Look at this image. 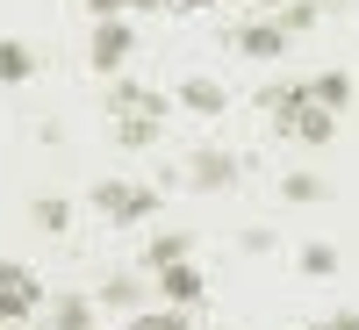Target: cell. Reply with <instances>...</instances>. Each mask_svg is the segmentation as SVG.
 <instances>
[{
    "label": "cell",
    "instance_id": "obj_1",
    "mask_svg": "<svg viewBox=\"0 0 359 330\" xmlns=\"http://www.w3.org/2000/svg\"><path fill=\"white\" fill-rule=\"evenodd\" d=\"M94 208L108 223H151L158 216V187H144V179H94Z\"/></svg>",
    "mask_w": 359,
    "mask_h": 330
},
{
    "label": "cell",
    "instance_id": "obj_2",
    "mask_svg": "<svg viewBox=\"0 0 359 330\" xmlns=\"http://www.w3.org/2000/svg\"><path fill=\"white\" fill-rule=\"evenodd\" d=\"M180 179H187V187H201V194H223V187H237V179H245V158H237V151H216V144H194L187 165H180Z\"/></svg>",
    "mask_w": 359,
    "mask_h": 330
},
{
    "label": "cell",
    "instance_id": "obj_3",
    "mask_svg": "<svg viewBox=\"0 0 359 330\" xmlns=\"http://www.w3.org/2000/svg\"><path fill=\"white\" fill-rule=\"evenodd\" d=\"M36 309H43L36 273H29V266H15V259H0V323H29Z\"/></svg>",
    "mask_w": 359,
    "mask_h": 330
},
{
    "label": "cell",
    "instance_id": "obj_4",
    "mask_svg": "<svg viewBox=\"0 0 359 330\" xmlns=\"http://www.w3.org/2000/svg\"><path fill=\"white\" fill-rule=\"evenodd\" d=\"M287 43H294V36H287L273 15H252L245 29H230V50H237V57H252V65H273Z\"/></svg>",
    "mask_w": 359,
    "mask_h": 330
},
{
    "label": "cell",
    "instance_id": "obj_5",
    "mask_svg": "<svg viewBox=\"0 0 359 330\" xmlns=\"http://www.w3.org/2000/svg\"><path fill=\"white\" fill-rule=\"evenodd\" d=\"M130 50H137V36H130V22H94V36H86V57H94V72H123L130 65Z\"/></svg>",
    "mask_w": 359,
    "mask_h": 330
},
{
    "label": "cell",
    "instance_id": "obj_6",
    "mask_svg": "<svg viewBox=\"0 0 359 330\" xmlns=\"http://www.w3.org/2000/svg\"><path fill=\"white\" fill-rule=\"evenodd\" d=\"M108 115H115V123H123V115H158V123H165L172 101H165V94H151L144 79H108Z\"/></svg>",
    "mask_w": 359,
    "mask_h": 330
},
{
    "label": "cell",
    "instance_id": "obj_7",
    "mask_svg": "<svg viewBox=\"0 0 359 330\" xmlns=\"http://www.w3.org/2000/svg\"><path fill=\"white\" fill-rule=\"evenodd\" d=\"M158 294H165L172 309H194L201 294H208V280H201V266H194V259H180V266H158Z\"/></svg>",
    "mask_w": 359,
    "mask_h": 330
},
{
    "label": "cell",
    "instance_id": "obj_8",
    "mask_svg": "<svg viewBox=\"0 0 359 330\" xmlns=\"http://www.w3.org/2000/svg\"><path fill=\"white\" fill-rule=\"evenodd\" d=\"M273 130L294 137V144H331V137H338V115H331V108H316V101H302V108H294L287 123H273Z\"/></svg>",
    "mask_w": 359,
    "mask_h": 330
},
{
    "label": "cell",
    "instance_id": "obj_9",
    "mask_svg": "<svg viewBox=\"0 0 359 330\" xmlns=\"http://www.w3.org/2000/svg\"><path fill=\"white\" fill-rule=\"evenodd\" d=\"M294 273H302V280H331V273H338V245H331V237L294 245Z\"/></svg>",
    "mask_w": 359,
    "mask_h": 330
},
{
    "label": "cell",
    "instance_id": "obj_10",
    "mask_svg": "<svg viewBox=\"0 0 359 330\" xmlns=\"http://www.w3.org/2000/svg\"><path fill=\"white\" fill-rule=\"evenodd\" d=\"M180 108H187V115H201V123H216V115L230 108V94H223L216 79H187V86H180Z\"/></svg>",
    "mask_w": 359,
    "mask_h": 330
},
{
    "label": "cell",
    "instance_id": "obj_11",
    "mask_svg": "<svg viewBox=\"0 0 359 330\" xmlns=\"http://www.w3.org/2000/svg\"><path fill=\"white\" fill-rule=\"evenodd\" d=\"M280 201H294V208H316V201H331V179L323 172H280Z\"/></svg>",
    "mask_w": 359,
    "mask_h": 330
},
{
    "label": "cell",
    "instance_id": "obj_12",
    "mask_svg": "<svg viewBox=\"0 0 359 330\" xmlns=\"http://www.w3.org/2000/svg\"><path fill=\"white\" fill-rule=\"evenodd\" d=\"M180 259H194V237L187 230H151V245H144V266H180Z\"/></svg>",
    "mask_w": 359,
    "mask_h": 330
},
{
    "label": "cell",
    "instance_id": "obj_13",
    "mask_svg": "<svg viewBox=\"0 0 359 330\" xmlns=\"http://www.w3.org/2000/svg\"><path fill=\"white\" fill-rule=\"evenodd\" d=\"M309 101H316V108H331V115H345V101H352V72H345V65L316 72V79H309Z\"/></svg>",
    "mask_w": 359,
    "mask_h": 330
},
{
    "label": "cell",
    "instance_id": "obj_14",
    "mask_svg": "<svg viewBox=\"0 0 359 330\" xmlns=\"http://www.w3.org/2000/svg\"><path fill=\"white\" fill-rule=\"evenodd\" d=\"M22 79H36V50L22 36H0V86H22Z\"/></svg>",
    "mask_w": 359,
    "mask_h": 330
},
{
    "label": "cell",
    "instance_id": "obj_15",
    "mask_svg": "<svg viewBox=\"0 0 359 330\" xmlns=\"http://www.w3.org/2000/svg\"><path fill=\"white\" fill-rule=\"evenodd\" d=\"M29 223H36L43 237H65L72 230V201L65 194H36V201H29Z\"/></svg>",
    "mask_w": 359,
    "mask_h": 330
},
{
    "label": "cell",
    "instance_id": "obj_16",
    "mask_svg": "<svg viewBox=\"0 0 359 330\" xmlns=\"http://www.w3.org/2000/svg\"><path fill=\"white\" fill-rule=\"evenodd\" d=\"M43 330H101V323H94V302H86V294H57Z\"/></svg>",
    "mask_w": 359,
    "mask_h": 330
},
{
    "label": "cell",
    "instance_id": "obj_17",
    "mask_svg": "<svg viewBox=\"0 0 359 330\" xmlns=\"http://www.w3.org/2000/svg\"><path fill=\"white\" fill-rule=\"evenodd\" d=\"M158 137H165L158 115H123V123H115V144H123V151H151Z\"/></svg>",
    "mask_w": 359,
    "mask_h": 330
},
{
    "label": "cell",
    "instance_id": "obj_18",
    "mask_svg": "<svg viewBox=\"0 0 359 330\" xmlns=\"http://www.w3.org/2000/svg\"><path fill=\"white\" fill-rule=\"evenodd\" d=\"M137 302H144V280L137 273H108L101 280V309H130L137 316Z\"/></svg>",
    "mask_w": 359,
    "mask_h": 330
},
{
    "label": "cell",
    "instance_id": "obj_19",
    "mask_svg": "<svg viewBox=\"0 0 359 330\" xmlns=\"http://www.w3.org/2000/svg\"><path fill=\"white\" fill-rule=\"evenodd\" d=\"M316 15H323L316 0H280V8H273V22L287 29V36H302V29H316Z\"/></svg>",
    "mask_w": 359,
    "mask_h": 330
},
{
    "label": "cell",
    "instance_id": "obj_20",
    "mask_svg": "<svg viewBox=\"0 0 359 330\" xmlns=\"http://www.w3.org/2000/svg\"><path fill=\"white\" fill-rule=\"evenodd\" d=\"M187 323H194L187 309H137L130 316V330H187Z\"/></svg>",
    "mask_w": 359,
    "mask_h": 330
},
{
    "label": "cell",
    "instance_id": "obj_21",
    "mask_svg": "<svg viewBox=\"0 0 359 330\" xmlns=\"http://www.w3.org/2000/svg\"><path fill=\"white\" fill-rule=\"evenodd\" d=\"M237 252L266 259V252H273V230H266V223H245V230H237Z\"/></svg>",
    "mask_w": 359,
    "mask_h": 330
},
{
    "label": "cell",
    "instance_id": "obj_22",
    "mask_svg": "<svg viewBox=\"0 0 359 330\" xmlns=\"http://www.w3.org/2000/svg\"><path fill=\"white\" fill-rule=\"evenodd\" d=\"M86 15L94 22H123V0H86Z\"/></svg>",
    "mask_w": 359,
    "mask_h": 330
},
{
    "label": "cell",
    "instance_id": "obj_23",
    "mask_svg": "<svg viewBox=\"0 0 359 330\" xmlns=\"http://www.w3.org/2000/svg\"><path fill=\"white\" fill-rule=\"evenodd\" d=\"M158 8H172V15H201V8H216V0H158Z\"/></svg>",
    "mask_w": 359,
    "mask_h": 330
},
{
    "label": "cell",
    "instance_id": "obj_24",
    "mask_svg": "<svg viewBox=\"0 0 359 330\" xmlns=\"http://www.w3.org/2000/svg\"><path fill=\"white\" fill-rule=\"evenodd\" d=\"M331 330H359V309H338V316H323Z\"/></svg>",
    "mask_w": 359,
    "mask_h": 330
},
{
    "label": "cell",
    "instance_id": "obj_25",
    "mask_svg": "<svg viewBox=\"0 0 359 330\" xmlns=\"http://www.w3.org/2000/svg\"><path fill=\"white\" fill-rule=\"evenodd\" d=\"M123 8H158V0H123Z\"/></svg>",
    "mask_w": 359,
    "mask_h": 330
},
{
    "label": "cell",
    "instance_id": "obj_26",
    "mask_svg": "<svg viewBox=\"0 0 359 330\" xmlns=\"http://www.w3.org/2000/svg\"><path fill=\"white\" fill-rule=\"evenodd\" d=\"M0 330H36V323H0Z\"/></svg>",
    "mask_w": 359,
    "mask_h": 330
},
{
    "label": "cell",
    "instance_id": "obj_27",
    "mask_svg": "<svg viewBox=\"0 0 359 330\" xmlns=\"http://www.w3.org/2000/svg\"><path fill=\"white\" fill-rule=\"evenodd\" d=\"M316 8H345V0H316Z\"/></svg>",
    "mask_w": 359,
    "mask_h": 330
},
{
    "label": "cell",
    "instance_id": "obj_28",
    "mask_svg": "<svg viewBox=\"0 0 359 330\" xmlns=\"http://www.w3.org/2000/svg\"><path fill=\"white\" fill-rule=\"evenodd\" d=\"M259 8H266V15H273V8H280V0H259Z\"/></svg>",
    "mask_w": 359,
    "mask_h": 330
},
{
    "label": "cell",
    "instance_id": "obj_29",
    "mask_svg": "<svg viewBox=\"0 0 359 330\" xmlns=\"http://www.w3.org/2000/svg\"><path fill=\"white\" fill-rule=\"evenodd\" d=\"M302 330H331V323H302Z\"/></svg>",
    "mask_w": 359,
    "mask_h": 330
},
{
    "label": "cell",
    "instance_id": "obj_30",
    "mask_svg": "<svg viewBox=\"0 0 359 330\" xmlns=\"http://www.w3.org/2000/svg\"><path fill=\"white\" fill-rule=\"evenodd\" d=\"M187 330H208V323H187Z\"/></svg>",
    "mask_w": 359,
    "mask_h": 330
}]
</instances>
